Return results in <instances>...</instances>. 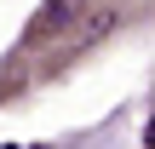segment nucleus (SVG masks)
<instances>
[{"label": "nucleus", "instance_id": "1", "mask_svg": "<svg viewBox=\"0 0 155 149\" xmlns=\"http://www.w3.org/2000/svg\"><path fill=\"white\" fill-rule=\"evenodd\" d=\"M75 6H81V0H52V6L40 11V29H58L63 17H75Z\"/></svg>", "mask_w": 155, "mask_h": 149}]
</instances>
